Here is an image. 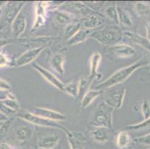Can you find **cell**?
<instances>
[{
	"label": "cell",
	"instance_id": "6da1fadb",
	"mask_svg": "<svg viewBox=\"0 0 150 149\" xmlns=\"http://www.w3.org/2000/svg\"><path fill=\"white\" fill-rule=\"evenodd\" d=\"M149 61H148L146 57H142L140 60L134 62L131 65L127 66L125 67L121 68L119 70L112 74L109 78H108L106 80L102 82L101 84H98L96 87V90H104L109 87H114L116 85H120L122 83L125 82L131 76L136 70L139 69L143 66H146L147 64Z\"/></svg>",
	"mask_w": 150,
	"mask_h": 149
},
{
	"label": "cell",
	"instance_id": "7a4b0ae2",
	"mask_svg": "<svg viewBox=\"0 0 150 149\" xmlns=\"http://www.w3.org/2000/svg\"><path fill=\"white\" fill-rule=\"evenodd\" d=\"M91 38L96 40L101 45L110 47L120 43L123 38V31L117 25H110L93 31Z\"/></svg>",
	"mask_w": 150,
	"mask_h": 149
},
{
	"label": "cell",
	"instance_id": "3957f363",
	"mask_svg": "<svg viewBox=\"0 0 150 149\" xmlns=\"http://www.w3.org/2000/svg\"><path fill=\"white\" fill-rule=\"evenodd\" d=\"M114 110V109L104 102L99 103L94 110L90 121L91 127H103L111 129L113 127Z\"/></svg>",
	"mask_w": 150,
	"mask_h": 149
},
{
	"label": "cell",
	"instance_id": "277c9868",
	"mask_svg": "<svg viewBox=\"0 0 150 149\" xmlns=\"http://www.w3.org/2000/svg\"><path fill=\"white\" fill-rule=\"evenodd\" d=\"M17 117L21 119L24 120L25 121L33 124V125H38V126L44 127V128H54V129H59L64 132L65 133H68L69 132V130L67 129L66 127L63 126L60 123L57 121H51V120L46 119L40 117L39 116L35 115L31 112L28 111L26 110H21L20 112H18L17 114Z\"/></svg>",
	"mask_w": 150,
	"mask_h": 149
},
{
	"label": "cell",
	"instance_id": "5b68a950",
	"mask_svg": "<svg viewBox=\"0 0 150 149\" xmlns=\"http://www.w3.org/2000/svg\"><path fill=\"white\" fill-rule=\"evenodd\" d=\"M25 2H7L3 7L0 18V31L11 26L13 20L23 10Z\"/></svg>",
	"mask_w": 150,
	"mask_h": 149
},
{
	"label": "cell",
	"instance_id": "8992f818",
	"mask_svg": "<svg viewBox=\"0 0 150 149\" xmlns=\"http://www.w3.org/2000/svg\"><path fill=\"white\" fill-rule=\"evenodd\" d=\"M125 91V87L121 85H116L104 90V102L114 110L120 108L123 104Z\"/></svg>",
	"mask_w": 150,
	"mask_h": 149
},
{
	"label": "cell",
	"instance_id": "52a82bcc",
	"mask_svg": "<svg viewBox=\"0 0 150 149\" xmlns=\"http://www.w3.org/2000/svg\"><path fill=\"white\" fill-rule=\"evenodd\" d=\"M59 10L69 13L78 21L84 18V16L95 12L91 8H89L88 5L81 2H64V3L60 7Z\"/></svg>",
	"mask_w": 150,
	"mask_h": 149
},
{
	"label": "cell",
	"instance_id": "ba28073f",
	"mask_svg": "<svg viewBox=\"0 0 150 149\" xmlns=\"http://www.w3.org/2000/svg\"><path fill=\"white\" fill-rule=\"evenodd\" d=\"M136 54L135 49L132 46L124 43H117L108 47L106 52V57L108 59L116 58H128Z\"/></svg>",
	"mask_w": 150,
	"mask_h": 149
},
{
	"label": "cell",
	"instance_id": "9c48e42d",
	"mask_svg": "<svg viewBox=\"0 0 150 149\" xmlns=\"http://www.w3.org/2000/svg\"><path fill=\"white\" fill-rule=\"evenodd\" d=\"M81 27L86 29H90L93 31L94 28H98L102 27L105 23V16L100 14L98 12H94L88 16H84V18L79 20Z\"/></svg>",
	"mask_w": 150,
	"mask_h": 149
},
{
	"label": "cell",
	"instance_id": "30bf717a",
	"mask_svg": "<svg viewBox=\"0 0 150 149\" xmlns=\"http://www.w3.org/2000/svg\"><path fill=\"white\" fill-rule=\"evenodd\" d=\"M46 2H38L35 7V20L31 27V31L41 29L45 26L46 23Z\"/></svg>",
	"mask_w": 150,
	"mask_h": 149
},
{
	"label": "cell",
	"instance_id": "8fae6325",
	"mask_svg": "<svg viewBox=\"0 0 150 149\" xmlns=\"http://www.w3.org/2000/svg\"><path fill=\"white\" fill-rule=\"evenodd\" d=\"M45 49L46 48L44 47H37L28 49L15 60V66L16 67H20V66H23L31 64V62H33L36 59L38 56L40 55V53Z\"/></svg>",
	"mask_w": 150,
	"mask_h": 149
},
{
	"label": "cell",
	"instance_id": "7c38bea8",
	"mask_svg": "<svg viewBox=\"0 0 150 149\" xmlns=\"http://www.w3.org/2000/svg\"><path fill=\"white\" fill-rule=\"evenodd\" d=\"M32 67L35 69L36 71H38L39 73L43 76L45 78V80L47 82H49L50 84L54 87L55 88L58 89L61 91L64 90V87L65 84L61 82L56 76H54V74H52V72H50V71L46 69L45 68L42 67L41 66H40L38 64H34L32 65Z\"/></svg>",
	"mask_w": 150,
	"mask_h": 149
},
{
	"label": "cell",
	"instance_id": "4fadbf2b",
	"mask_svg": "<svg viewBox=\"0 0 150 149\" xmlns=\"http://www.w3.org/2000/svg\"><path fill=\"white\" fill-rule=\"evenodd\" d=\"M27 13L22 10L17 17L13 20L11 25V33L13 37L16 38H20L23 35L26 28Z\"/></svg>",
	"mask_w": 150,
	"mask_h": 149
},
{
	"label": "cell",
	"instance_id": "5bb4252c",
	"mask_svg": "<svg viewBox=\"0 0 150 149\" xmlns=\"http://www.w3.org/2000/svg\"><path fill=\"white\" fill-rule=\"evenodd\" d=\"M35 115L54 121H61L66 120V116L60 112L44 107H35L31 112Z\"/></svg>",
	"mask_w": 150,
	"mask_h": 149
},
{
	"label": "cell",
	"instance_id": "9a60e30c",
	"mask_svg": "<svg viewBox=\"0 0 150 149\" xmlns=\"http://www.w3.org/2000/svg\"><path fill=\"white\" fill-rule=\"evenodd\" d=\"M90 135L94 141L99 143H105L111 137V129L103 127H91Z\"/></svg>",
	"mask_w": 150,
	"mask_h": 149
},
{
	"label": "cell",
	"instance_id": "2e32d148",
	"mask_svg": "<svg viewBox=\"0 0 150 149\" xmlns=\"http://www.w3.org/2000/svg\"><path fill=\"white\" fill-rule=\"evenodd\" d=\"M60 137L57 134H49L38 137L37 147L39 149H53L60 142Z\"/></svg>",
	"mask_w": 150,
	"mask_h": 149
},
{
	"label": "cell",
	"instance_id": "e0dca14e",
	"mask_svg": "<svg viewBox=\"0 0 150 149\" xmlns=\"http://www.w3.org/2000/svg\"><path fill=\"white\" fill-rule=\"evenodd\" d=\"M66 135L70 149H84L86 139L82 133L69 131Z\"/></svg>",
	"mask_w": 150,
	"mask_h": 149
},
{
	"label": "cell",
	"instance_id": "ac0fdd59",
	"mask_svg": "<svg viewBox=\"0 0 150 149\" xmlns=\"http://www.w3.org/2000/svg\"><path fill=\"white\" fill-rule=\"evenodd\" d=\"M102 60V56L100 53L98 52H95L92 54L90 59V69H91V74L89 77L93 80H100L102 77V74L98 72L100 61Z\"/></svg>",
	"mask_w": 150,
	"mask_h": 149
},
{
	"label": "cell",
	"instance_id": "d6986e66",
	"mask_svg": "<svg viewBox=\"0 0 150 149\" xmlns=\"http://www.w3.org/2000/svg\"><path fill=\"white\" fill-rule=\"evenodd\" d=\"M123 37L128 38L133 43L140 45V46H142L150 53V43L146 39V37H144L137 33L131 32V31L123 32Z\"/></svg>",
	"mask_w": 150,
	"mask_h": 149
},
{
	"label": "cell",
	"instance_id": "ffe728a7",
	"mask_svg": "<svg viewBox=\"0 0 150 149\" xmlns=\"http://www.w3.org/2000/svg\"><path fill=\"white\" fill-rule=\"evenodd\" d=\"M65 62V57L64 54L61 53H55L52 56L51 59H50V66H51L52 69H54L58 74L61 76L64 75V65Z\"/></svg>",
	"mask_w": 150,
	"mask_h": 149
},
{
	"label": "cell",
	"instance_id": "44dd1931",
	"mask_svg": "<svg viewBox=\"0 0 150 149\" xmlns=\"http://www.w3.org/2000/svg\"><path fill=\"white\" fill-rule=\"evenodd\" d=\"M93 31V30L81 28V29L79 31H78L73 37L67 42L69 46H75V45L79 44V43H83V42L87 40L88 38L91 37Z\"/></svg>",
	"mask_w": 150,
	"mask_h": 149
},
{
	"label": "cell",
	"instance_id": "7402d4cb",
	"mask_svg": "<svg viewBox=\"0 0 150 149\" xmlns=\"http://www.w3.org/2000/svg\"><path fill=\"white\" fill-rule=\"evenodd\" d=\"M103 93V90H90L88 92L86 93L81 99V103H80V106H81V109L87 108L90 105L92 104L96 98H97L99 95H101Z\"/></svg>",
	"mask_w": 150,
	"mask_h": 149
},
{
	"label": "cell",
	"instance_id": "603a6c76",
	"mask_svg": "<svg viewBox=\"0 0 150 149\" xmlns=\"http://www.w3.org/2000/svg\"><path fill=\"white\" fill-rule=\"evenodd\" d=\"M54 20L58 25H67L69 23L75 22V20H77L72 14L61 10H57L54 11Z\"/></svg>",
	"mask_w": 150,
	"mask_h": 149
},
{
	"label": "cell",
	"instance_id": "cb8c5ba5",
	"mask_svg": "<svg viewBox=\"0 0 150 149\" xmlns=\"http://www.w3.org/2000/svg\"><path fill=\"white\" fill-rule=\"evenodd\" d=\"M116 145L120 149L127 148L132 143V137L126 130L120 131L116 137Z\"/></svg>",
	"mask_w": 150,
	"mask_h": 149
},
{
	"label": "cell",
	"instance_id": "d4e9b609",
	"mask_svg": "<svg viewBox=\"0 0 150 149\" xmlns=\"http://www.w3.org/2000/svg\"><path fill=\"white\" fill-rule=\"evenodd\" d=\"M117 13H118V20H119V24L124 25L125 27H131L132 25V19L130 13L127 11L120 6L117 4Z\"/></svg>",
	"mask_w": 150,
	"mask_h": 149
},
{
	"label": "cell",
	"instance_id": "484cf974",
	"mask_svg": "<svg viewBox=\"0 0 150 149\" xmlns=\"http://www.w3.org/2000/svg\"><path fill=\"white\" fill-rule=\"evenodd\" d=\"M33 135V129L30 126H21L15 131V136L17 140L20 142L28 141Z\"/></svg>",
	"mask_w": 150,
	"mask_h": 149
},
{
	"label": "cell",
	"instance_id": "4316f807",
	"mask_svg": "<svg viewBox=\"0 0 150 149\" xmlns=\"http://www.w3.org/2000/svg\"><path fill=\"white\" fill-rule=\"evenodd\" d=\"M93 81V80L89 76L87 78H81L78 81V84H79V96L78 98H81V99L83 95L88 92V90H90Z\"/></svg>",
	"mask_w": 150,
	"mask_h": 149
},
{
	"label": "cell",
	"instance_id": "83f0119b",
	"mask_svg": "<svg viewBox=\"0 0 150 149\" xmlns=\"http://www.w3.org/2000/svg\"><path fill=\"white\" fill-rule=\"evenodd\" d=\"M81 25L79 22H73L66 25L64 30V39L67 41L73 37L78 31L81 29Z\"/></svg>",
	"mask_w": 150,
	"mask_h": 149
},
{
	"label": "cell",
	"instance_id": "f1b7e54d",
	"mask_svg": "<svg viewBox=\"0 0 150 149\" xmlns=\"http://www.w3.org/2000/svg\"><path fill=\"white\" fill-rule=\"evenodd\" d=\"M0 102L3 103L5 105H6L10 109L14 110L15 112H17V113L21 110V106H20V102L17 100L16 97L14 96V95L12 93H10L8 98L0 100Z\"/></svg>",
	"mask_w": 150,
	"mask_h": 149
},
{
	"label": "cell",
	"instance_id": "f546056e",
	"mask_svg": "<svg viewBox=\"0 0 150 149\" xmlns=\"http://www.w3.org/2000/svg\"><path fill=\"white\" fill-rule=\"evenodd\" d=\"M105 18L113 21L116 25H119L117 4H110V5H108V7H106V8L105 9Z\"/></svg>",
	"mask_w": 150,
	"mask_h": 149
},
{
	"label": "cell",
	"instance_id": "4dcf8cb0",
	"mask_svg": "<svg viewBox=\"0 0 150 149\" xmlns=\"http://www.w3.org/2000/svg\"><path fill=\"white\" fill-rule=\"evenodd\" d=\"M63 92H64L65 93L68 94V95L73 97V98H78V96H79V84H78V81H72L65 84Z\"/></svg>",
	"mask_w": 150,
	"mask_h": 149
},
{
	"label": "cell",
	"instance_id": "1f68e13d",
	"mask_svg": "<svg viewBox=\"0 0 150 149\" xmlns=\"http://www.w3.org/2000/svg\"><path fill=\"white\" fill-rule=\"evenodd\" d=\"M148 128H150V118L140 121L137 124L128 125L125 128V130L126 131H141V130L148 129Z\"/></svg>",
	"mask_w": 150,
	"mask_h": 149
},
{
	"label": "cell",
	"instance_id": "d6a6232c",
	"mask_svg": "<svg viewBox=\"0 0 150 149\" xmlns=\"http://www.w3.org/2000/svg\"><path fill=\"white\" fill-rule=\"evenodd\" d=\"M135 10L139 16H144L149 13L150 6L147 2H137L135 3Z\"/></svg>",
	"mask_w": 150,
	"mask_h": 149
},
{
	"label": "cell",
	"instance_id": "836d02e7",
	"mask_svg": "<svg viewBox=\"0 0 150 149\" xmlns=\"http://www.w3.org/2000/svg\"><path fill=\"white\" fill-rule=\"evenodd\" d=\"M141 112L144 120L150 118V101L144 99L141 104Z\"/></svg>",
	"mask_w": 150,
	"mask_h": 149
},
{
	"label": "cell",
	"instance_id": "e575fe53",
	"mask_svg": "<svg viewBox=\"0 0 150 149\" xmlns=\"http://www.w3.org/2000/svg\"><path fill=\"white\" fill-rule=\"evenodd\" d=\"M0 112H1L2 114L5 115V116H6L8 118L17 114V112H15L14 110H11V109H10L9 107H8L6 105H5L1 102H0Z\"/></svg>",
	"mask_w": 150,
	"mask_h": 149
},
{
	"label": "cell",
	"instance_id": "d590c367",
	"mask_svg": "<svg viewBox=\"0 0 150 149\" xmlns=\"http://www.w3.org/2000/svg\"><path fill=\"white\" fill-rule=\"evenodd\" d=\"M134 142L135 143H138V144H143L146 145H150V133L144 136H138L134 139Z\"/></svg>",
	"mask_w": 150,
	"mask_h": 149
},
{
	"label": "cell",
	"instance_id": "8d00e7d4",
	"mask_svg": "<svg viewBox=\"0 0 150 149\" xmlns=\"http://www.w3.org/2000/svg\"><path fill=\"white\" fill-rule=\"evenodd\" d=\"M11 90V86L7 81L0 78V91L3 92H8Z\"/></svg>",
	"mask_w": 150,
	"mask_h": 149
},
{
	"label": "cell",
	"instance_id": "74e56055",
	"mask_svg": "<svg viewBox=\"0 0 150 149\" xmlns=\"http://www.w3.org/2000/svg\"><path fill=\"white\" fill-rule=\"evenodd\" d=\"M8 57H7L4 53L0 52V68H3L8 65Z\"/></svg>",
	"mask_w": 150,
	"mask_h": 149
},
{
	"label": "cell",
	"instance_id": "f35d334b",
	"mask_svg": "<svg viewBox=\"0 0 150 149\" xmlns=\"http://www.w3.org/2000/svg\"><path fill=\"white\" fill-rule=\"evenodd\" d=\"M11 43V41L8 39H0V49H2L4 46L8 45Z\"/></svg>",
	"mask_w": 150,
	"mask_h": 149
},
{
	"label": "cell",
	"instance_id": "ab89813d",
	"mask_svg": "<svg viewBox=\"0 0 150 149\" xmlns=\"http://www.w3.org/2000/svg\"><path fill=\"white\" fill-rule=\"evenodd\" d=\"M146 39L150 43V22L146 25Z\"/></svg>",
	"mask_w": 150,
	"mask_h": 149
},
{
	"label": "cell",
	"instance_id": "60d3db41",
	"mask_svg": "<svg viewBox=\"0 0 150 149\" xmlns=\"http://www.w3.org/2000/svg\"><path fill=\"white\" fill-rule=\"evenodd\" d=\"M0 149H13V148L6 143H0Z\"/></svg>",
	"mask_w": 150,
	"mask_h": 149
},
{
	"label": "cell",
	"instance_id": "b9f144b4",
	"mask_svg": "<svg viewBox=\"0 0 150 149\" xmlns=\"http://www.w3.org/2000/svg\"><path fill=\"white\" fill-rule=\"evenodd\" d=\"M10 94L9 92H3V91H0V100L5 99V98H8Z\"/></svg>",
	"mask_w": 150,
	"mask_h": 149
},
{
	"label": "cell",
	"instance_id": "7bdbcfd3",
	"mask_svg": "<svg viewBox=\"0 0 150 149\" xmlns=\"http://www.w3.org/2000/svg\"><path fill=\"white\" fill-rule=\"evenodd\" d=\"M8 121V118L0 112V121L1 122H6Z\"/></svg>",
	"mask_w": 150,
	"mask_h": 149
},
{
	"label": "cell",
	"instance_id": "ee69618b",
	"mask_svg": "<svg viewBox=\"0 0 150 149\" xmlns=\"http://www.w3.org/2000/svg\"><path fill=\"white\" fill-rule=\"evenodd\" d=\"M146 66H147V67H148V69H149V70L150 71V62H149V64H147Z\"/></svg>",
	"mask_w": 150,
	"mask_h": 149
},
{
	"label": "cell",
	"instance_id": "f6af8a7d",
	"mask_svg": "<svg viewBox=\"0 0 150 149\" xmlns=\"http://www.w3.org/2000/svg\"><path fill=\"white\" fill-rule=\"evenodd\" d=\"M2 9H0V18H1V14H2Z\"/></svg>",
	"mask_w": 150,
	"mask_h": 149
},
{
	"label": "cell",
	"instance_id": "bcb514c9",
	"mask_svg": "<svg viewBox=\"0 0 150 149\" xmlns=\"http://www.w3.org/2000/svg\"><path fill=\"white\" fill-rule=\"evenodd\" d=\"M149 149H150V148H149Z\"/></svg>",
	"mask_w": 150,
	"mask_h": 149
}]
</instances>
